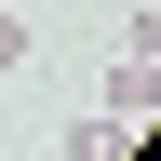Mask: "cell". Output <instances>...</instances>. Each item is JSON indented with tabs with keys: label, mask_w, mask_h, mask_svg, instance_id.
Instances as JSON below:
<instances>
[{
	"label": "cell",
	"mask_w": 161,
	"mask_h": 161,
	"mask_svg": "<svg viewBox=\"0 0 161 161\" xmlns=\"http://www.w3.org/2000/svg\"><path fill=\"white\" fill-rule=\"evenodd\" d=\"M161 108V67H134V54H121V67H108V121H121V134H134V121H148Z\"/></svg>",
	"instance_id": "obj_1"
},
{
	"label": "cell",
	"mask_w": 161,
	"mask_h": 161,
	"mask_svg": "<svg viewBox=\"0 0 161 161\" xmlns=\"http://www.w3.org/2000/svg\"><path fill=\"white\" fill-rule=\"evenodd\" d=\"M54 161H121V121H108V108H80L67 134H54Z\"/></svg>",
	"instance_id": "obj_2"
},
{
	"label": "cell",
	"mask_w": 161,
	"mask_h": 161,
	"mask_svg": "<svg viewBox=\"0 0 161 161\" xmlns=\"http://www.w3.org/2000/svg\"><path fill=\"white\" fill-rule=\"evenodd\" d=\"M27 54H40V40H27V14H14V0H0V80L27 67Z\"/></svg>",
	"instance_id": "obj_3"
},
{
	"label": "cell",
	"mask_w": 161,
	"mask_h": 161,
	"mask_svg": "<svg viewBox=\"0 0 161 161\" xmlns=\"http://www.w3.org/2000/svg\"><path fill=\"white\" fill-rule=\"evenodd\" d=\"M121 40H134V67H161V14H134V27H121Z\"/></svg>",
	"instance_id": "obj_4"
}]
</instances>
